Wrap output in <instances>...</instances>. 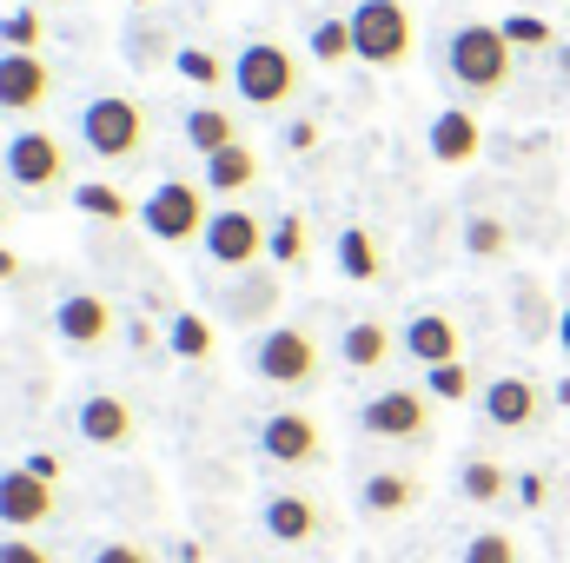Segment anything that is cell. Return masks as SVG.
<instances>
[{"mask_svg":"<svg viewBox=\"0 0 570 563\" xmlns=\"http://www.w3.org/2000/svg\"><path fill=\"white\" fill-rule=\"evenodd\" d=\"M444 67H451V80H458L464 93H504V87H511V67H518V47L504 40L498 20H471V27L451 33Z\"/></svg>","mask_w":570,"mask_h":563,"instance_id":"6da1fadb","label":"cell"},{"mask_svg":"<svg viewBox=\"0 0 570 563\" xmlns=\"http://www.w3.org/2000/svg\"><path fill=\"white\" fill-rule=\"evenodd\" d=\"M345 20H352L358 60L379 67V73H399L412 60V47H419V27H412V7L405 0H358Z\"/></svg>","mask_w":570,"mask_h":563,"instance_id":"7a4b0ae2","label":"cell"},{"mask_svg":"<svg viewBox=\"0 0 570 563\" xmlns=\"http://www.w3.org/2000/svg\"><path fill=\"white\" fill-rule=\"evenodd\" d=\"M140 226H146V239H159V246H193V239H206V226H213L206 186H193V179H159L140 199Z\"/></svg>","mask_w":570,"mask_h":563,"instance_id":"3957f363","label":"cell"},{"mask_svg":"<svg viewBox=\"0 0 570 563\" xmlns=\"http://www.w3.org/2000/svg\"><path fill=\"white\" fill-rule=\"evenodd\" d=\"M80 140L94 159H134L146 146V107L127 93H100L80 107Z\"/></svg>","mask_w":570,"mask_h":563,"instance_id":"277c9868","label":"cell"},{"mask_svg":"<svg viewBox=\"0 0 570 563\" xmlns=\"http://www.w3.org/2000/svg\"><path fill=\"white\" fill-rule=\"evenodd\" d=\"M233 93L246 107H285L298 93V60L285 53L279 40H253L233 53Z\"/></svg>","mask_w":570,"mask_h":563,"instance_id":"5b68a950","label":"cell"},{"mask_svg":"<svg viewBox=\"0 0 570 563\" xmlns=\"http://www.w3.org/2000/svg\"><path fill=\"white\" fill-rule=\"evenodd\" d=\"M318 338L305 332V325H266L259 338H253V372L266 378V385H285V392H305L312 378H318Z\"/></svg>","mask_w":570,"mask_h":563,"instance_id":"8992f818","label":"cell"},{"mask_svg":"<svg viewBox=\"0 0 570 563\" xmlns=\"http://www.w3.org/2000/svg\"><path fill=\"white\" fill-rule=\"evenodd\" d=\"M358 431H365V437H385V444H425L431 437V392L385 385L379 398H365Z\"/></svg>","mask_w":570,"mask_h":563,"instance_id":"52a82bcc","label":"cell"},{"mask_svg":"<svg viewBox=\"0 0 570 563\" xmlns=\"http://www.w3.org/2000/svg\"><path fill=\"white\" fill-rule=\"evenodd\" d=\"M266 233H273V226H266L259 213H246V206H219L199 246H206L213 266H226V273H253V266L266 259Z\"/></svg>","mask_w":570,"mask_h":563,"instance_id":"ba28073f","label":"cell"},{"mask_svg":"<svg viewBox=\"0 0 570 563\" xmlns=\"http://www.w3.org/2000/svg\"><path fill=\"white\" fill-rule=\"evenodd\" d=\"M0 166H7V179L13 186H27V192H47V186H60L67 179V146L53 140L47 127H20L7 152H0Z\"/></svg>","mask_w":570,"mask_h":563,"instance_id":"9c48e42d","label":"cell"},{"mask_svg":"<svg viewBox=\"0 0 570 563\" xmlns=\"http://www.w3.org/2000/svg\"><path fill=\"white\" fill-rule=\"evenodd\" d=\"M259 457L285 464V471H305V464L325 457V431H318L312 412H273V418L259 424Z\"/></svg>","mask_w":570,"mask_h":563,"instance_id":"30bf717a","label":"cell"},{"mask_svg":"<svg viewBox=\"0 0 570 563\" xmlns=\"http://www.w3.org/2000/svg\"><path fill=\"white\" fill-rule=\"evenodd\" d=\"M53 332H60V345H73V352H100V345L120 332V312H114L100 292H67V298L53 305Z\"/></svg>","mask_w":570,"mask_h":563,"instance_id":"8fae6325","label":"cell"},{"mask_svg":"<svg viewBox=\"0 0 570 563\" xmlns=\"http://www.w3.org/2000/svg\"><path fill=\"white\" fill-rule=\"evenodd\" d=\"M53 511H60V497L47 477H33L27 464L0 471V524L7 531H40V524H53Z\"/></svg>","mask_w":570,"mask_h":563,"instance_id":"7c38bea8","label":"cell"},{"mask_svg":"<svg viewBox=\"0 0 570 563\" xmlns=\"http://www.w3.org/2000/svg\"><path fill=\"white\" fill-rule=\"evenodd\" d=\"M47 100H53V67H47L40 53H7V47H0V113L27 120V113H40Z\"/></svg>","mask_w":570,"mask_h":563,"instance_id":"4fadbf2b","label":"cell"},{"mask_svg":"<svg viewBox=\"0 0 570 563\" xmlns=\"http://www.w3.org/2000/svg\"><path fill=\"white\" fill-rule=\"evenodd\" d=\"M73 431H80L94 451H127V444L140 437V418H134V405H127V398H114V392H94V398H80Z\"/></svg>","mask_w":570,"mask_h":563,"instance_id":"5bb4252c","label":"cell"},{"mask_svg":"<svg viewBox=\"0 0 570 563\" xmlns=\"http://www.w3.org/2000/svg\"><path fill=\"white\" fill-rule=\"evenodd\" d=\"M399 352H412V358L431 372V365H451V358L464 352V332H458V318H451V312H419V318H405Z\"/></svg>","mask_w":570,"mask_h":563,"instance_id":"9a60e30c","label":"cell"},{"mask_svg":"<svg viewBox=\"0 0 570 563\" xmlns=\"http://www.w3.org/2000/svg\"><path fill=\"white\" fill-rule=\"evenodd\" d=\"M484 418L498 424V431H531V424L544 418V392L531 385V378H491L484 385Z\"/></svg>","mask_w":570,"mask_h":563,"instance_id":"2e32d148","label":"cell"},{"mask_svg":"<svg viewBox=\"0 0 570 563\" xmlns=\"http://www.w3.org/2000/svg\"><path fill=\"white\" fill-rule=\"evenodd\" d=\"M431 159H444V166H471L478 152H484V127H478V113L471 107H444L438 120H431Z\"/></svg>","mask_w":570,"mask_h":563,"instance_id":"e0dca14e","label":"cell"},{"mask_svg":"<svg viewBox=\"0 0 570 563\" xmlns=\"http://www.w3.org/2000/svg\"><path fill=\"white\" fill-rule=\"evenodd\" d=\"M419 497H425V484H419L412 471H372V477L358 484V511H365V517H405Z\"/></svg>","mask_w":570,"mask_h":563,"instance_id":"ac0fdd59","label":"cell"},{"mask_svg":"<svg viewBox=\"0 0 570 563\" xmlns=\"http://www.w3.org/2000/svg\"><path fill=\"white\" fill-rule=\"evenodd\" d=\"M266 537L273 544H312L318 537V504L305 497V491H279V497H266Z\"/></svg>","mask_w":570,"mask_h":563,"instance_id":"d6986e66","label":"cell"},{"mask_svg":"<svg viewBox=\"0 0 570 563\" xmlns=\"http://www.w3.org/2000/svg\"><path fill=\"white\" fill-rule=\"evenodd\" d=\"M385 358H392V325L385 318H352L338 332V365L345 372H379Z\"/></svg>","mask_w":570,"mask_h":563,"instance_id":"ffe728a7","label":"cell"},{"mask_svg":"<svg viewBox=\"0 0 570 563\" xmlns=\"http://www.w3.org/2000/svg\"><path fill=\"white\" fill-rule=\"evenodd\" d=\"M179 140L193 146L199 159H213V152H226V146H239V120H233L226 107H193V113L179 120Z\"/></svg>","mask_w":570,"mask_h":563,"instance_id":"44dd1931","label":"cell"},{"mask_svg":"<svg viewBox=\"0 0 570 563\" xmlns=\"http://www.w3.org/2000/svg\"><path fill=\"white\" fill-rule=\"evenodd\" d=\"M458 491H464V504H504L518 491V477L498 457H464L458 464Z\"/></svg>","mask_w":570,"mask_h":563,"instance_id":"7402d4cb","label":"cell"},{"mask_svg":"<svg viewBox=\"0 0 570 563\" xmlns=\"http://www.w3.org/2000/svg\"><path fill=\"white\" fill-rule=\"evenodd\" d=\"M259 179V152L239 140V146H226V152H213L206 159V192H219V199H233V192H246Z\"/></svg>","mask_w":570,"mask_h":563,"instance_id":"603a6c76","label":"cell"},{"mask_svg":"<svg viewBox=\"0 0 570 563\" xmlns=\"http://www.w3.org/2000/svg\"><path fill=\"white\" fill-rule=\"evenodd\" d=\"M166 345H173V358H186V365H206V358H213V325H206L199 312H173V325H166Z\"/></svg>","mask_w":570,"mask_h":563,"instance_id":"cb8c5ba5","label":"cell"},{"mask_svg":"<svg viewBox=\"0 0 570 563\" xmlns=\"http://www.w3.org/2000/svg\"><path fill=\"white\" fill-rule=\"evenodd\" d=\"M338 273H345V279H358V285L379 279V246H372V233H365V226H345V233H338Z\"/></svg>","mask_w":570,"mask_h":563,"instance_id":"d4e9b609","label":"cell"},{"mask_svg":"<svg viewBox=\"0 0 570 563\" xmlns=\"http://www.w3.org/2000/svg\"><path fill=\"white\" fill-rule=\"evenodd\" d=\"M73 206H80L87 219H107V226H127V213L140 219V206H127V192H114V186H100V179L73 186Z\"/></svg>","mask_w":570,"mask_h":563,"instance_id":"484cf974","label":"cell"},{"mask_svg":"<svg viewBox=\"0 0 570 563\" xmlns=\"http://www.w3.org/2000/svg\"><path fill=\"white\" fill-rule=\"evenodd\" d=\"M305 253H312V239H305V219H298V213L273 219V233H266V259L292 273V266H305Z\"/></svg>","mask_w":570,"mask_h":563,"instance_id":"4316f807","label":"cell"},{"mask_svg":"<svg viewBox=\"0 0 570 563\" xmlns=\"http://www.w3.org/2000/svg\"><path fill=\"white\" fill-rule=\"evenodd\" d=\"M312 60H318V67H345V60H358V47H352V20H338V13L318 20V27H312Z\"/></svg>","mask_w":570,"mask_h":563,"instance_id":"83f0119b","label":"cell"},{"mask_svg":"<svg viewBox=\"0 0 570 563\" xmlns=\"http://www.w3.org/2000/svg\"><path fill=\"white\" fill-rule=\"evenodd\" d=\"M464 253H471V259H504V253H511V226L491 219V213L464 219Z\"/></svg>","mask_w":570,"mask_h":563,"instance_id":"f1b7e54d","label":"cell"},{"mask_svg":"<svg viewBox=\"0 0 570 563\" xmlns=\"http://www.w3.org/2000/svg\"><path fill=\"white\" fill-rule=\"evenodd\" d=\"M40 33H47V20H40L33 7L0 13V47H7V53H40Z\"/></svg>","mask_w":570,"mask_h":563,"instance_id":"f546056e","label":"cell"},{"mask_svg":"<svg viewBox=\"0 0 570 563\" xmlns=\"http://www.w3.org/2000/svg\"><path fill=\"white\" fill-rule=\"evenodd\" d=\"M173 67H179V80H193V87H219V80H233V60H219V53H206V47H179Z\"/></svg>","mask_w":570,"mask_h":563,"instance_id":"4dcf8cb0","label":"cell"},{"mask_svg":"<svg viewBox=\"0 0 570 563\" xmlns=\"http://www.w3.org/2000/svg\"><path fill=\"white\" fill-rule=\"evenodd\" d=\"M425 392H431V398H444V405H464V398H471V365H464V358L431 365V372H425Z\"/></svg>","mask_w":570,"mask_h":563,"instance_id":"1f68e13d","label":"cell"},{"mask_svg":"<svg viewBox=\"0 0 570 563\" xmlns=\"http://www.w3.org/2000/svg\"><path fill=\"white\" fill-rule=\"evenodd\" d=\"M498 27H504L511 47H551V40H558V27H551L544 13H504Z\"/></svg>","mask_w":570,"mask_h":563,"instance_id":"d6a6232c","label":"cell"},{"mask_svg":"<svg viewBox=\"0 0 570 563\" xmlns=\"http://www.w3.org/2000/svg\"><path fill=\"white\" fill-rule=\"evenodd\" d=\"M464 563H518V544H511L504 531H478V537L464 544Z\"/></svg>","mask_w":570,"mask_h":563,"instance_id":"836d02e7","label":"cell"},{"mask_svg":"<svg viewBox=\"0 0 570 563\" xmlns=\"http://www.w3.org/2000/svg\"><path fill=\"white\" fill-rule=\"evenodd\" d=\"M0 563H53V551H47V544H33L27 531H13V537L0 544Z\"/></svg>","mask_w":570,"mask_h":563,"instance_id":"e575fe53","label":"cell"},{"mask_svg":"<svg viewBox=\"0 0 570 563\" xmlns=\"http://www.w3.org/2000/svg\"><path fill=\"white\" fill-rule=\"evenodd\" d=\"M273 305V279H253V292H239V298H226V312L233 318H259Z\"/></svg>","mask_w":570,"mask_h":563,"instance_id":"d590c367","label":"cell"},{"mask_svg":"<svg viewBox=\"0 0 570 563\" xmlns=\"http://www.w3.org/2000/svg\"><path fill=\"white\" fill-rule=\"evenodd\" d=\"M87 563H153L146 544H127V537H114V544H94V557Z\"/></svg>","mask_w":570,"mask_h":563,"instance_id":"8d00e7d4","label":"cell"},{"mask_svg":"<svg viewBox=\"0 0 570 563\" xmlns=\"http://www.w3.org/2000/svg\"><path fill=\"white\" fill-rule=\"evenodd\" d=\"M285 146H292V152H312V146H318V127H312V120H292V127H285Z\"/></svg>","mask_w":570,"mask_h":563,"instance_id":"74e56055","label":"cell"},{"mask_svg":"<svg viewBox=\"0 0 570 563\" xmlns=\"http://www.w3.org/2000/svg\"><path fill=\"white\" fill-rule=\"evenodd\" d=\"M518 504H524V511H538V504H544V477H538V471H524V477H518Z\"/></svg>","mask_w":570,"mask_h":563,"instance_id":"f35d334b","label":"cell"},{"mask_svg":"<svg viewBox=\"0 0 570 563\" xmlns=\"http://www.w3.org/2000/svg\"><path fill=\"white\" fill-rule=\"evenodd\" d=\"M27 471H33V477H47V484H60V457H53V451H33V457H27Z\"/></svg>","mask_w":570,"mask_h":563,"instance_id":"ab89813d","label":"cell"},{"mask_svg":"<svg viewBox=\"0 0 570 563\" xmlns=\"http://www.w3.org/2000/svg\"><path fill=\"white\" fill-rule=\"evenodd\" d=\"M558 345H564V358H570V305L558 312Z\"/></svg>","mask_w":570,"mask_h":563,"instance_id":"60d3db41","label":"cell"},{"mask_svg":"<svg viewBox=\"0 0 570 563\" xmlns=\"http://www.w3.org/2000/svg\"><path fill=\"white\" fill-rule=\"evenodd\" d=\"M13 273H20V259H13V253L0 246V279H13Z\"/></svg>","mask_w":570,"mask_h":563,"instance_id":"b9f144b4","label":"cell"},{"mask_svg":"<svg viewBox=\"0 0 570 563\" xmlns=\"http://www.w3.org/2000/svg\"><path fill=\"white\" fill-rule=\"evenodd\" d=\"M558 405H570V378H564V385H558Z\"/></svg>","mask_w":570,"mask_h":563,"instance_id":"7bdbcfd3","label":"cell"},{"mask_svg":"<svg viewBox=\"0 0 570 563\" xmlns=\"http://www.w3.org/2000/svg\"><path fill=\"white\" fill-rule=\"evenodd\" d=\"M140 7H146V0H140Z\"/></svg>","mask_w":570,"mask_h":563,"instance_id":"ee69618b","label":"cell"}]
</instances>
